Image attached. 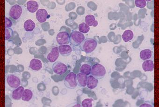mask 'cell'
Segmentation results:
<instances>
[{"instance_id":"277c9868","label":"cell","mask_w":159,"mask_h":107,"mask_svg":"<svg viewBox=\"0 0 159 107\" xmlns=\"http://www.w3.org/2000/svg\"><path fill=\"white\" fill-rule=\"evenodd\" d=\"M6 82L9 87L11 89H16L20 86L21 85V80L20 78L16 75L12 74L7 75Z\"/></svg>"},{"instance_id":"7a4b0ae2","label":"cell","mask_w":159,"mask_h":107,"mask_svg":"<svg viewBox=\"0 0 159 107\" xmlns=\"http://www.w3.org/2000/svg\"><path fill=\"white\" fill-rule=\"evenodd\" d=\"M85 37L83 33L78 31H74L69 37V42L74 46H79L85 40Z\"/></svg>"},{"instance_id":"cb8c5ba5","label":"cell","mask_w":159,"mask_h":107,"mask_svg":"<svg viewBox=\"0 0 159 107\" xmlns=\"http://www.w3.org/2000/svg\"><path fill=\"white\" fill-rule=\"evenodd\" d=\"M78 28L80 32L83 33V34H86V33H88L90 30V27L85 23L80 24Z\"/></svg>"},{"instance_id":"30bf717a","label":"cell","mask_w":159,"mask_h":107,"mask_svg":"<svg viewBox=\"0 0 159 107\" xmlns=\"http://www.w3.org/2000/svg\"><path fill=\"white\" fill-rule=\"evenodd\" d=\"M59 48L55 47L52 49L51 51L48 54L47 59L51 62H55L59 57Z\"/></svg>"},{"instance_id":"d6986e66","label":"cell","mask_w":159,"mask_h":107,"mask_svg":"<svg viewBox=\"0 0 159 107\" xmlns=\"http://www.w3.org/2000/svg\"><path fill=\"white\" fill-rule=\"evenodd\" d=\"M152 56V52L149 49H145L140 53V58L143 61L149 60Z\"/></svg>"},{"instance_id":"d4e9b609","label":"cell","mask_w":159,"mask_h":107,"mask_svg":"<svg viewBox=\"0 0 159 107\" xmlns=\"http://www.w3.org/2000/svg\"><path fill=\"white\" fill-rule=\"evenodd\" d=\"M94 100L92 98H87L82 101V106L83 107H92Z\"/></svg>"},{"instance_id":"7402d4cb","label":"cell","mask_w":159,"mask_h":107,"mask_svg":"<svg viewBox=\"0 0 159 107\" xmlns=\"http://www.w3.org/2000/svg\"><path fill=\"white\" fill-rule=\"evenodd\" d=\"M91 69H92V67L91 65L87 63H85L81 66L80 72L86 75H89L91 74Z\"/></svg>"},{"instance_id":"ba28073f","label":"cell","mask_w":159,"mask_h":107,"mask_svg":"<svg viewBox=\"0 0 159 107\" xmlns=\"http://www.w3.org/2000/svg\"><path fill=\"white\" fill-rule=\"evenodd\" d=\"M70 35L66 31L59 32L56 36V40L57 43L60 45H66L69 42Z\"/></svg>"},{"instance_id":"8fae6325","label":"cell","mask_w":159,"mask_h":107,"mask_svg":"<svg viewBox=\"0 0 159 107\" xmlns=\"http://www.w3.org/2000/svg\"><path fill=\"white\" fill-rule=\"evenodd\" d=\"M88 76L82 73H79L76 75V82L78 85L81 88L85 87L87 86Z\"/></svg>"},{"instance_id":"4316f807","label":"cell","mask_w":159,"mask_h":107,"mask_svg":"<svg viewBox=\"0 0 159 107\" xmlns=\"http://www.w3.org/2000/svg\"><path fill=\"white\" fill-rule=\"evenodd\" d=\"M136 6L138 8H144L147 5V1L145 0H136L135 1Z\"/></svg>"},{"instance_id":"603a6c76","label":"cell","mask_w":159,"mask_h":107,"mask_svg":"<svg viewBox=\"0 0 159 107\" xmlns=\"http://www.w3.org/2000/svg\"><path fill=\"white\" fill-rule=\"evenodd\" d=\"M33 95V92L30 89H25L22 96V100L25 101H30L32 99Z\"/></svg>"},{"instance_id":"7c38bea8","label":"cell","mask_w":159,"mask_h":107,"mask_svg":"<svg viewBox=\"0 0 159 107\" xmlns=\"http://www.w3.org/2000/svg\"><path fill=\"white\" fill-rule=\"evenodd\" d=\"M58 48L60 54L64 57L69 56L72 52V48L68 44L60 45Z\"/></svg>"},{"instance_id":"f1b7e54d","label":"cell","mask_w":159,"mask_h":107,"mask_svg":"<svg viewBox=\"0 0 159 107\" xmlns=\"http://www.w3.org/2000/svg\"><path fill=\"white\" fill-rule=\"evenodd\" d=\"M140 107H152L151 105L150 104H147V103H145V104H142Z\"/></svg>"},{"instance_id":"9c48e42d","label":"cell","mask_w":159,"mask_h":107,"mask_svg":"<svg viewBox=\"0 0 159 107\" xmlns=\"http://www.w3.org/2000/svg\"><path fill=\"white\" fill-rule=\"evenodd\" d=\"M36 16L37 20L40 23H45L50 17V15L48 14V11L44 9L38 10L36 13Z\"/></svg>"},{"instance_id":"5bb4252c","label":"cell","mask_w":159,"mask_h":107,"mask_svg":"<svg viewBox=\"0 0 159 107\" xmlns=\"http://www.w3.org/2000/svg\"><path fill=\"white\" fill-rule=\"evenodd\" d=\"M30 68L34 71H39L42 68V63L41 61L37 59H33L30 62Z\"/></svg>"},{"instance_id":"83f0119b","label":"cell","mask_w":159,"mask_h":107,"mask_svg":"<svg viewBox=\"0 0 159 107\" xmlns=\"http://www.w3.org/2000/svg\"><path fill=\"white\" fill-rule=\"evenodd\" d=\"M12 25V22L7 17H5V28H10Z\"/></svg>"},{"instance_id":"5b68a950","label":"cell","mask_w":159,"mask_h":107,"mask_svg":"<svg viewBox=\"0 0 159 107\" xmlns=\"http://www.w3.org/2000/svg\"><path fill=\"white\" fill-rule=\"evenodd\" d=\"M76 75L74 72L68 74L65 78L64 82L66 86L70 89H74L76 87L77 84L76 82Z\"/></svg>"},{"instance_id":"6da1fadb","label":"cell","mask_w":159,"mask_h":107,"mask_svg":"<svg viewBox=\"0 0 159 107\" xmlns=\"http://www.w3.org/2000/svg\"><path fill=\"white\" fill-rule=\"evenodd\" d=\"M98 46V42L93 38H88L82 42L80 45V48L82 51L89 54L93 52Z\"/></svg>"},{"instance_id":"484cf974","label":"cell","mask_w":159,"mask_h":107,"mask_svg":"<svg viewBox=\"0 0 159 107\" xmlns=\"http://www.w3.org/2000/svg\"><path fill=\"white\" fill-rule=\"evenodd\" d=\"M5 40L7 41L10 39L12 36L13 30L11 28H5Z\"/></svg>"},{"instance_id":"e0dca14e","label":"cell","mask_w":159,"mask_h":107,"mask_svg":"<svg viewBox=\"0 0 159 107\" xmlns=\"http://www.w3.org/2000/svg\"><path fill=\"white\" fill-rule=\"evenodd\" d=\"M154 65L152 61L147 60L142 64V68L145 72H152L154 70Z\"/></svg>"},{"instance_id":"ffe728a7","label":"cell","mask_w":159,"mask_h":107,"mask_svg":"<svg viewBox=\"0 0 159 107\" xmlns=\"http://www.w3.org/2000/svg\"><path fill=\"white\" fill-rule=\"evenodd\" d=\"M134 32L131 30H126L124 32L122 38L125 42H128L134 38Z\"/></svg>"},{"instance_id":"9a60e30c","label":"cell","mask_w":159,"mask_h":107,"mask_svg":"<svg viewBox=\"0 0 159 107\" xmlns=\"http://www.w3.org/2000/svg\"><path fill=\"white\" fill-rule=\"evenodd\" d=\"M25 90L24 87L21 86L15 89L12 92V98L15 100H19L20 99L22 98V96Z\"/></svg>"},{"instance_id":"ac0fdd59","label":"cell","mask_w":159,"mask_h":107,"mask_svg":"<svg viewBox=\"0 0 159 107\" xmlns=\"http://www.w3.org/2000/svg\"><path fill=\"white\" fill-rule=\"evenodd\" d=\"M85 23L89 26L97 27L98 24L96 18L92 15H88L85 17Z\"/></svg>"},{"instance_id":"52a82bcc","label":"cell","mask_w":159,"mask_h":107,"mask_svg":"<svg viewBox=\"0 0 159 107\" xmlns=\"http://www.w3.org/2000/svg\"><path fill=\"white\" fill-rule=\"evenodd\" d=\"M53 72L58 75H62L67 71V67L66 64L60 62H57L52 65Z\"/></svg>"},{"instance_id":"44dd1931","label":"cell","mask_w":159,"mask_h":107,"mask_svg":"<svg viewBox=\"0 0 159 107\" xmlns=\"http://www.w3.org/2000/svg\"><path fill=\"white\" fill-rule=\"evenodd\" d=\"M24 27L25 31H32L35 28L36 24L32 20L29 19L25 22Z\"/></svg>"},{"instance_id":"2e32d148","label":"cell","mask_w":159,"mask_h":107,"mask_svg":"<svg viewBox=\"0 0 159 107\" xmlns=\"http://www.w3.org/2000/svg\"><path fill=\"white\" fill-rule=\"evenodd\" d=\"M26 5L27 9L31 13H34L38 11L39 5L38 2L35 1H33V0L29 1L27 2Z\"/></svg>"},{"instance_id":"3957f363","label":"cell","mask_w":159,"mask_h":107,"mask_svg":"<svg viewBox=\"0 0 159 107\" xmlns=\"http://www.w3.org/2000/svg\"><path fill=\"white\" fill-rule=\"evenodd\" d=\"M106 74V69L102 64L97 63L92 66L91 75L97 78L98 80H100L104 78Z\"/></svg>"},{"instance_id":"4fadbf2b","label":"cell","mask_w":159,"mask_h":107,"mask_svg":"<svg viewBox=\"0 0 159 107\" xmlns=\"http://www.w3.org/2000/svg\"><path fill=\"white\" fill-rule=\"evenodd\" d=\"M98 80L93 75H89L88 76L87 86L90 89H93L96 88L98 84Z\"/></svg>"},{"instance_id":"8992f818","label":"cell","mask_w":159,"mask_h":107,"mask_svg":"<svg viewBox=\"0 0 159 107\" xmlns=\"http://www.w3.org/2000/svg\"><path fill=\"white\" fill-rule=\"evenodd\" d=\"M22 12L23 11L21 6L18 4H16L11 7L9 15L14 20H17L21 17Z\"/></svg>"}]
</instances>
